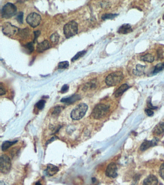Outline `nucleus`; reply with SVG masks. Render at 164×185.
I'll return each mask as SVG.
<instances>
[{"instance_id":"nucleus-16","label":"nucleus","mask_w":164,"mask_h":185,"mask_svg":"<svg viewBox=\"0 0 164 185\" xmlns=\"http://www.w3.org/2000/svg\"><path fill=\"white\" fill-rule=\"evenodd\" d=\"M130 88L129 85L126 83H124L121 85L120 87L115 92V97H119L124 94Z\"/></svg>"},{"instance_id":"nucleus-23","label":"nucleus","mask_w":164,"mask_h":185,"mask_svg":"<svg viewBox=\"0 0 164 185\" xmlns=\"http://www.w3.org/2000/svg\"><path fill=\"white\" fill-rule=\"evenodd\" d=\"M118 16L117 13H106L102 16V19L103 20L107 19H113Z\"/></svg>"},{"instance_id":"nucleus-39","label":"nucleus","mask_w":164,"mask_h":185,"mask_svg":"<svg viewBox=\"0 0 164 185\" xmlns=\"http://www.w3.org/2000/svg\"><path fill=\"white\" fill-rule=\"evenodd\" d=\"M0 185H7L6 183L4 181H1V183H0Z\"/></svg>"},{"instance_id":"nucleus-22","label":"nucleus","mask_w":164,"mask_h":185,"mask_svg":"<svg viewBox=\"0 0 164 185\" xmlns=\"http://www.w3.org/2000/svg\"><path fill=\"white\" fill-rule=\"evenodd\" d=\"M164 69V63H160L156 65L153 71V74H156L157 73L160 72L163 69Z\"/></svg>"},{"instance_id":"nucleus-28","label":"nucleus","mask_w":164,"mask_h":185,"mask_svg":"<svg viewBox=\"0 0 164 185\" xmlns=\"http://www.w3.org/2000/svg\"><path fill=\"white\" fill-rule=\"evenodd\" d=\"M45 103H46V101L44 100H40L36 103V107L39 110H42L45 107Z\"/></svg>"},{"instance_id":"nucleus-27","label":"nucleus","mask_w":164,"mask_h":185,"mask_svg":"<svg viewBox=\"0 0 164 185\" xmlns=\"http://www.w3.org/2000/svg\"><path fill=\"white\" fill-rule=\"evenodd\" d=\"M28 28H25L24 30H20L19 31V35L22 38H27L29 35V31Z\"/></svg>"},{"instance_id":"nucleus-11","label":"nucleus","mask_w":164,"mask_h":185,"mask_svg":"<svg viewBox=\"0 0 164 185\" xmlns=\"http://www.w3.org/2000/svg\"><path fill=\"white\" fill-rule=\"evenodd\" d=\"M158 140L157 139H154L153 140L151 141H148V140H145V142L142 143L141 147H140V150L142 151H146L148 148H150L151 147L155 146L157 145V142H158Z\"/></svg>"},{"instance_id":"nucleus-1","label":"nucleus","mask_w":164,"mask_h":185,"mask_svg":"<svg viewBox=\"0 0 164 185\" xmlns=\"http://www.w3.org/2000/svg\"><path fill=\"white\" fill-rule=\"evenodd\" d=\"M109 110V106L105 104H99L94 108L91 115L94 119L99 120L106 116Z\"/></svg>"},{"instance_id":"nucleus-29","label":"nucleus","mask_w":164,"mask_h":185,"mask_svg":"<svg viewBox=\"0 0 164 185\" xmlns=\"http://www.w3.org/2000/svg\"><path fill=\"white\" fill-rule=\"evenodd\" d=\"M69 63L67 61L60 62L58 65V68L60 69H66L68 68Z\"/></svg>"},{"instance_id":"nucleus-15","label":"nucleus","mask_w":164,"mask_h":185,"mask_svg":"<svg viewBox=\"0 0 164 185\" xmlns=\"http://www.w3.org/2000/svg\"><path fill=\"white\" fill-rule=\"evenodd\" d=\"M158 180L157 177L150 175L144 180L143 185H157Z\"/></svg>"},{"instance_id":"nucleus-10","label":"nucleus","mask_w":164,"mask_h":185,"mask_svg":"<svg viewBox=\"0 0 164 185\" xmlns=\"http://www.w3.org/2000/svg\"><path fill=\"white\" fill-rule=\"evenodd\" d=\"M51 47V44L49 41L44 40L37 44L36 47L37 51L39 53H43L44 51L49 49Z\"/></svg>"},{"instance_id":"nucleus-38","label":"nucleus","mask_w":164,"mask_h":185,"mask_svg":"<svg viewBox=\"0 0 164 185\" xmlns=\"http://www.w3.org/2000/svg\"><path fill=\"white\" fill-rule=\"evenodd\" d=\"M157 55H158V58H161L163 56V52L161 50H158V52H157Z\"/></svg>"},{"instance_id":"nucleus-4","label":"nucleus","mask_w":164,"mask_h":185,"mask_svg":"<svg viewBox=\"0 0 164 185\" xmlns=\"http://www.w3.org/2000/svg\"><path fill=\"white\" fill-rule=\"evenodd\" d=\"M78 32V25L75 21H71L66 24L64 27V32L67 39L73 37Z\"/></svg>"},{"instance_id":"nucleus-32","label":"nucleus","mask_w":164,"mask_h":185,"mask_svg":"<svg viewBox=\"0 0 164 185\" xmlns=\"http://www.w3.org/2000/svg\"><path fill=\"white\" fill-rule=\"evenodd\" d=\"M147 106H148V107L150 109H154L157 108V107H154L152 105V103H151V97H150L148 99V101H147Z\"/></svg>"},{"instance_id":"nucleus-37","label":"nucleus","mask_w":164,"mask_h":185,"mask_svg":"<svg viewBox=\"0 0 164 185\" xmlns=\"http://www.w3.org/2000/svg\"><path fill=\"white\" fill-rule=\"evenodd\" d=\"M145 112L146 113V115L149 116H152L154 115V112L151 109H148L145 110Z\"/></svg>"},{"instance_id":"nucleus-2","label":"nucleus","mask_w":164,"mask_h":185,"mask_svg":"<svg viewBox=\"0 0 164 185\" xmlns=\"http://www.w3.org/2000/svg\"><path fill=\"white\" fill-rule=\"evenodd\" d=\"M88 106L85 103H80L77 105L71 112V118L73 120H79L85 115Z\"/></svg>"},{"instance_id":"nucleus-25","label":"nucleus","mask_w":164,"mask_h":185,"mask_svg":"<svg viewBox=\"0 0 164 185\" xmlns=\"http://www.w3.org/2000/svg\"><path fill=\"white\" fill-rule=\"evenodd\" d=\"M24 47L26 50H27L28 53H31L32 52L34 51V47L33 43L29 42L25 45Z\"/></svg>"},{"instance_id":"nucleus-21","label":"nucleus","mask_w":164,"mask_h":185,"mask_svg":"<svg viewBox=\"0 0 164 185\" xmlns=\"http://www.w3.org/2000/svg\"><path fill=\"white\" fill-rule=\"evenodd\" d=\"M141 60L142 61L152 63L154 61V57L151 54H147L141 57Z\"/></svg>"},{"instance_id":"nucleus-7","label":"nucleus","mask_w":164,"mask_h":185,"mask_svg":"<svg viewBox=\"0 0 164 185\" xmlns=\"http://www.w3.org/2000/svg\"><path fill=\"white\" fill-rule=\"evenodd\" d=\"M19 31V28L10 23V22H5L2 26L3 33L9 37H12L16 34H17Z\"/></svg>"},{"instance_id":"nucleus-6","label":"nucleus","mask_w":164,"mask_h":185,"mask_svg":"<svg viewBox=\"0 0 164 185\" xmlns=\"http://www.w3.org/2000/svg\"><path fill=\"white\" fill-rule=\"evenodd\" d=\"M12 167L11 159L7 155H2L0 159V170L3 174H7Z\"/></svg>"},{"instance_id":"nucleus-40","label":"nucleus","mask_w":164,"mask_h":185,"mask_svg":"<svg viewBox=\"0 0 164 185\" xmlns=\"http://www.w3.org/2000/svg\"><path fill=\"white\" fill-rule=\"evenodd\" d=\"M35 185H41V183H40V182H37L35 184Z\"/></svg>"},{"instance_id":"nucleus-3","label":"nucleus","mask_w":164,"mask_h":185,"mask_svg":"<svg viewBox=\"0 0 164 185\" xmlns=\"http://www.w3.org/2000/svg\"><path fill=\"white\" fill-rule=\"evenodd\" d=\"M123 78V73L121 71H116L109 74L106 78L105 82L108 86H115L121 83Z\"/></svg>"},{"instance_id":"nucleus-5","label":"nucleus","mask_w":164,"mask_h":185,"mask_svg":"<svg viewBox=\"0 0 164 185\" xmlns=\"http://www.w3.org/2000/svg\"><path fill=\"white\" fill-rule=\"evenodd\" d=\"M17 8L12 3H8L3 6L1 9V17L4 19H9L16 15Z\"/></svg>"},{"instance_id":"nucleus-9","label":"nucleus","mask_w":164,"mask_h":185,"mask_svg":"<svg viewBox=\"0 0 164 185\" xmlns=\"http://www.w3.org/2000/svg\"><path fill=\"white\" fill-rule=\"evenodd\" d=\"M117 170L118 168L115 163H110L106 169V175L109 178H115L118 176Z\"/></svg>"},{"instance_id":"nucleus-31","label":"nucleus","mask_w":164,"mask_h":185,"mask_svg":"<svg viewBox=\"0 0 164 185\" xmlns=\"http://www.w3.org/2000/svg\"><path fill=\"white\" fill-rule=\"evenodd\" d=\"M61 107L60 106H57V107H55L54 111L52 112V115H58L59 114L61 111Z\"/></svg>"},{"instance_id":"nucleus-36","label":"nucleus","mask_w":164,"mask_h":185,"mask_svg":"<svg viewBox=\"0 0 164 185\" xmlns=\"http://www.w3.org/2000/svg\"><path fill=\"white\" fill-rule=\"evenodd\" d=\"M6 94L5 89L3 86L2 83H1V85H0V96H3L4 94Z\"/></svg>"},{"instance_id":"nucleus-20","label":"nucleus","mask_w":164,"mask_h":185,"mask_svg":"<svg viewBox=\"0 0 164 185\" xmlns=\"http://www.w3.org/2000/svg\"><path fill=\"white\" fill-rule=\"evenodd\" d=\"M17 141H6L3 142V143L1 145V150L3 151H7L9 148L11 147V146L15 145V144L16 143Z\"/></svg>"},{"instance_id":"nucleus-41","label":"nucleus","mask_w":164,"mask_h":185,"mask_svg":"<svg viewBox=\"0 0 164 185\" xmlns=\"http://www.w3.org/2000/svg\"><path fill=\"white\" fill-rule=\"evenodd\" d=\"M163 19H164V15H163Z\"/></svg>"},{"instance_id":"nucleus-14","label":"nucleus","mask_w":164,"mask_h":185,"mask_svg":"<svg viewBox=\"0 0 164 185\" xmlns=\"http://www.w3.org/2000/svg\"><path fill=\"white\" fill-rule=\"evenodd\" d=\"M131 26L129 24H124L119 28L118 32L122 34H127L133 31Z\"/></svg>"},{"instance_id":"nucleus-33","label":"nucleus","mask_w":164,"mask_h":185,"mask_svg":"<svg viewBox=\"0 0 164 185\" xmlns=\"http://www.w3.org/2000/svg\"><path fill=\"white\" fill-rule=\"evenodd\" d=\"M159 174L162 178L164 180V163L162 164L159 170Z\"/></svg>"},{"instance_id":"nucleus-19","label":"nucleus","mask_w":164,"mask_h":185,"mask_svg":"<svg viewBox=\"0 0 164 185\" xmlns=\"http://www.w3.org/2000/svg\"><path fill=\"white\" fill-rule=\"evenodd\" d=\"M145 66L141 64H138L136 66V69L133 70V73L134 74L137 76H141L144 73V70H145Z\"/></svg>"},{"instance_id":"nucleus-35","label":"nucleus","mask_w":164,"mask_h":185,"mask_svg":"<svg viewBox=\"0 0 164 185\" xmlns=\"http://www.w3.org/2000/svg\"><path fill=\"white\" fill-rule=\"evenodd\" d=\"M34 40H33V43H35L36 41L37 40V38L40 36V31H34Z\"/></svg>"},{"instance_id":"nucleus-24","label":"nucleus","mask_w":164,"mask_h":185,"mask_svg":"<svg viewBox=\"0 0 164 185\" xmlns=\"http://www.w3.org/2000/svg\"><path fill=\"white\" fill-rule=\"evenodd\" d=\"M59 38L60 36L58 33H57V32H55L50 36V40H51L52 43L55 44L58 42Z\"/></svg>"},{"instance_id":"nucleus-8","label":"nucleus","mask_w":164,"mask_h":185,"mask_svg":"<svg viewBox=\"0 0 164 185\" xmlns=\"http://www.w3.org/2000/svg\"><path fill=\"white\" fill-rule=\"evenodd\" d=\"M26 21L31 27L36 28L40 24L41 16L36 13H31L27 16Z\"/></svg>"},{"instance_id":"nucleus-18","label":"nucleus","mask_w":164,"mask_h":185,"mask_svg":"<svg viewBox=\"0 0 164 185\" xmlns=\"http://www.w3.org/2000/svg\"><path fill=\"white\" fill-rule=\"evenodd\" d=\"M164 132V123L158 124L154 129L153 133L154 135H160Z\"/></svg>"},{"instance_id":"nucleus-13","label":"nucleus","mask_w":164,"mask_h":185,"mask_svg":"<svg viewBox=\"0 0 164 185\" xmlns=\"http://www.w3.org/2000/svg\"><path fill=\"white\" fill-rule=\"evenodd\" d=\"M58 171L59 168L58 167L52 164H48L46 169V174L52 177L56 174Z\"/></svg>"},{"instance_id":"nucleus-12","label":"nucleus","mask_w":164,"mask_h":185,"mask_svg":"<svg viewBox=\"0 0 164 185\" xmlns=\"http://www.w3.org/2000/svg\"><path fill=\"white\" fill-rule=\"evenodd\" d=\"M80 99V97L79 94H74L73 96L67 97L66 98H62L61 100V102L63 103H66L67 104L70 105L74 103L76 101L79 100Z\"/></svg>"},{"instance_id":"nucleus-26","label":"nucleus","mask_w":164,"mask_h":185,"mask_svg":"<svg viewBox=\"0 0 164 185\" xmlns=\"http://www.w3.org/2000/svg\"><path fill=\"white\" fill-rule=\"evenodd\" d=\"M86 53V51L84 50L78 52V53L72 58V59H71V61H72V62H74L76 61V60H77V59H79V58H81L82 57V56H84Z\"/></svg>"},{"instance_id":"nucleus-30","label":"nucleus","mask_w":164,"mask_h":185,"mask_svg":"<svg viewBox=\"0 0 164 185\" xmlns=\"http://www.w3.org/2000/svg\"><path fill=\"white\" fill-rule=\"evenodd\" d=\"M23 16H24V13L22 12H20L18 13L17 16L16 17V19L17 20L20 24H22L23 22Z\"/></svg>"},{"instance_id":"nucleus-34","label":"nucleus","mask_w":164,"mask_h":185,"mask_svg":"<svg viewBox=\"0 0 164 185\" xmlns=\"http://www.w3.org/2000/svg\"><path fill=\"white\" fill-rule=\"evenodd\" d=\"M69 86L67 85H64L63 87L61 88V93H65L66 92H67L69 90Z\"/></svg>"},{"instance_id":"nucleus-17","label":"nucleus","mask_w":164,"mask_h":185,"mask_svg":"<svg viewBox=\"0 0 164 185\" xmlns=\"http://www.w3.org/2000/svg\"><path fill=\"white\" fill-rule=\"evenodd\" d=\"M97 86V81L96 79H94L90 82H88L85 85L83 90L84 91L89 90H92L96 88Z\"/></svg>"}]
</instances>
